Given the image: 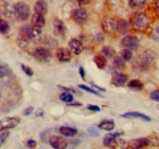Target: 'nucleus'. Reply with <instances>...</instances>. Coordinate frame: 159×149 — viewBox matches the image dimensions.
<instances>
[{
  "label": "nucleus",
  "instance_id": "f257e3e1",
  "mask_svg": "<svg viewBox=\"0 0 159 149\" xmlns=\"http://www.w3.org/2000/svg\"><path fill=\"white\" fill-rule=\"evenodd\" d=\"M21 36L28 39L30 42H42L44 38H43V32H42V28L39 27H36V26H23L20 29Z\"/></svg>",
  "mask_w": 159,
  "mask_h": 149
},
{
  "label": "nucleus",
  "instance_id": "f03ea898",
  "mask_svg": "<svg viewBox=\"0 0 159 149\" xmlns=\"http://www.w3.org/2000/svg\"><path fill=\"white\" fill-rule=\"evenodd\" d=\"M131 25L137 31H146L149 26V19L146 14H136L131 20Z\"/></svg>",
  "mask_w": 159,
  "mask_h": 149
},
{
  "label": "nucleus",
  "instance_id": "7ed1b4c3",
  "mask_svg": "<svg viewBox=\"0 0 159 149\" xmlns=\"http://www.w3.org/2000/svg\"><path fill=\"white\" fill-rule=\"evenodd\" d=\"M15 16L21 21H26L30 17V6L23 1L16 2L15 4Z\"/></svg>",
  "mask_w": 159,
  "mask_h": 149
},
{
  "label": "nucleus",
  "instance_id": "20e7f679",
  "mask_svg": "<svg viewBox=\"0 0 159 149\" xmlns=\"http://www.w3.org/2000/svg\"><path fill=\"white\" fill-rule=\"evenodd\" d=\"M102 27L107 33H114L118 31V20L113 17H104L102 21Z\"/></svg>",
  "mask_w": 159,
  "mask_h": 149
},
{
  "label": "nucleus",
  "instance_id": "39448f33",
  "mask_svg": "<svg viewBox=\"0 0 159 149\" xmlns=\"http://www.w3.org/2000/svg\"><path fill=\"white\" fill-rule=\"evenodd\" d=\"M121 45L124 48L131 49V50H136L139 47V40L135 36H126L121 39Z\"/></svg>",
  "mask_w": 159,
  "mask_h": 149
},
{
  "label": "nucleus",
  "instance_id": "423d86ee",
  "mask_svg": "<svg viewBox=\"0 0 159 149\" xmlns=\"http://www.w3.org/2000/svg\"><path fill=\"white\" fill-rule=\"evenodd\" d=\"M19 124H20V119L19 117H5V119L0 120V131L14 129Z\"/></svg>",
  "mask_w": 159,
  "mask_h": 149
},
{
  "label": "nucleus",
  "instance_id": "0eeeda50",
  "mask_svg": "<svg viewBox=\"0 0 159 149\" xmlns=\"http://www.w3.org/2000/svg\"><path fill=\"white\" fill-rule=\"evenodd\" d=\"M154 54L151 52V50H146V52H143L141 55H139V60L136 61V66H139V65H142V66H148L153 60H154Z\"/></svg>",
  "mask_w": 159,
  "mask_h": 149
},
{
  "label": "nucleus",
  "instance_id": "6e6552de",
  "mask_svg": "<svg viewBox=\"0 0 159 149\" xmlns=\"http://www.w3.org/2000/svg\"><path fill=\"white\" fill-rule=\"evenodd\" d=\"M71 16H72L74 21H76L77 23H84L88 20V12L83 7H77L72 11Z\"/></svg>",
  "mask_w": 159,
  "mask_h": 149
},
{
  "label": "nucleus",
  "instance_id": "1a4fd4ad",
  "mask_svg": "<svg viewBox=\"0 0 159 149\" xmlns=\"http://www.w3.org/2000/svg\"><path fill=\"white\" fill-rule=\"evenodd\" d=\"M32 54H33V56H34L37 60H39V61H48V60L50 59V56H52L49 49H47V48H44V47H38V48H36Z\"/></svg>",
  "mask_w": 159,
  "mask_h": 149
},
{
  "label": "nucleus",
  "instance_id": "9d476101",
  "mask_svg": "<svg viewBox=\"0 0 159 149\" xmlns=\"http://www.w3.org/2000/svg\"><path fill=\"white\" fill-rule=\"evenodd\" d=\"M49 144L55 149H64L67 147L69 143L66 142L65 138H62V137H60V136H52V137L49 138Z\"/></svg>",
  "mask_w": 159,
  "mask_h": 149
},
{
  "label": "nucleus",
  "instance_id": "9b49d317",
  "mask_svg": "<svg viewBox=\"0 0 159 149\" xmlns=\"http://www.w3.org/2000/svg\"><path fill=\"white\" fill-rule=\"evenodd\" d=\"M57 59L61 61V62H67V61H70L71 60V57H72V54H71V50H69V49H66V48H59L58 50H57Z\"/></svg>",
  "mask_w": 159,
  "mask_h": 149
},
{
  "label": "nucleus",
  "instance_id": "f8f14e48",
  "mask_svg": "<svg viewBox=\"0 0 159 149\" xmlns=\"http://www.w3.org/2000/svg\"><path fill=\"white\" fill-rule=\"evenodd\" d=\"M149 146V139L148 138H139V139H134V141H130L127 147L129 148H144Z\"/></svg>",
  "mask_w": 159,
  "mask_h": 149
},
{
  "label": "nucleus",
  "instance_id": "ddd939ff",
  "mask_svg": "<svg viewBox=\"0 0 159 149\" xmlns=\"http://www.w3.org/2000/svg\"><path fill=\"white\" fill-rule=\"evenodd\" d=\"M69 47H70L71 53H74L76 55L81 54L82 50H83V45H82V43L80 42L79 39H71L70 43H69Z\"/></svg>",
  "mask_w": 159,
  "mask_h": 149
},
{
  "label": "nucleus",
  "instance_id": "4468645a",
  "mask_svg": "<svg viewBox=\"0 0 159 149\" xmlns=\"http://www.w3.org/2000/svg\"><path fill=\"white\" fill-rule=\"evenodd\" d=\"M127 82V76L125 74H116L113 76V79H111V83L116 87H121L124 86L125 83Z\"/></svg>",
  "mask_w": 159,
  "mask_h": 149
},
{
  "label": "nucleus",
  "instance_id": "2eb2a0df",
  "mask_svg": "<svg viewBox=\"0 0 159 149\" xmlns=\"http://www.w3.org/2000/svg\"><path fill=\"white\" fill-rule=\"evenodd\" d=\"M34 11L42 14V15H45L48 12V4L45 0H38L36 4H34Z\"/></svg>",
  "mask_w": 159,
  "mask_h": 149
},
{
  "label": "nucleus",
  "instance_id": "dca6fc26",
  "mask_svg": "<svg viewBox=\"0 0 159 149\" xmlns=\"http://www.w3.org/2000/svg\"><path fill=\"white\" fill-rule=\"evenodd\" d=\"M65 31H66V28H65L64 22L61 20H58V19L54 20V32H55V34L62 37L65 34Z\"/></svg>",
  "mask_w": 159,
  "mask_h": 149
},
{
  "label": "nucleus",
  "instance_id": "f3484780",
  "mask_svg": "<svg viewBox=\"0 0 159 149\" xmlns=\"http://www.w3.org/2000/svg\"><path fill=\"white\" fill-rule=\"evenodd\" d=\"M44 25H45V19H44V15H42V14H38V12H36L33 16H32V26H36V27H44Z\"/></svg>",
  "mask_w": 159,
  "mask_h": 149
},
{
  "label": "nucleus",
  "instance_id": "a211bd4d",
  "mask_svg": "<svg viewBox=\"0 0 159 149\" xmlns=\"http://www.w3.org/2000/svg\"><path fill=\"white\" fill-rule=\"evenodd\" d=\"M59 132L65 136V137H74L77 134V130L76 129H72V127H67V126H64V127H60Z\"/></svg>",
  "mask_w": 159,
  "mask_h": 149
},
{
  "label": "nucleus",
  "instance_id": "6ab92c4d",
  "mask_svg": "<svg viewBox=\"0 0 159 149\" xmlns=\"http://www.w3.org/2000/svg\"><path fill=\"white\" fill-rule=\"evenodd\" d=\"M122 117H126V119H130V117H136V119H141V120H146V121H151V119L148 117V116H146V115H143V114H141V112H125V114H122L121 115Z\"/></svg>",
  "mask_w": 159,
  "mask_h": 149
},
{
  "label": "nucleus",
  "instance_id": "aec40b11",
  "mask_svg": "<svg viewBox=\"0 0 159 149\" xmlns=\"http://www.w3.org/2000/svg\"><path fill=\"white\" fill-rule=\"evenodd\" d=\"M121 134H122V133H120V132H115V133H110V134H107V136L104 137V139H103V143H104V146L109 147V146H110V143H111L113 141H115L116 138H119Z\"/></svg>",
  "mask_w": 159,
  "mask_h": 149
},
{
  "label": "nucleus",
  "instance_id": "412c9836",
  "mask_svg": "<svg viewBox=\"0 0 159 149\" xmlns=\"http://www.w3.org/2000/svg\"><path fill=\"white\" fill-rule=\"evenodd\" d=\"M2 11H4V14H5L6 16L14 17V16H15V5H11L10 2H4Z\"/></svg>",
  "mask_w": 159,
  "mask_h": 149
},
{
  "label": "nucleus",
  "instance_id": "4be33fe9",
  "mask_svg": "<svg viewBox=\"0 0 159 149\" xmlns=\"http://www.w3.org/2000/svg\"><path fill=\"white\" fill-rule=\"evenodd\" d=\"M114 127H115V124H114V121H111V120H104V121H102V122L99 124L100 130L113 131L114 130Z\"/></svg>",
  "mask_w": 159,
  "mask_h": 149
},
{
  "label": "nucleus",
  "instance_id": "5701e85b",
  "mask_svg": "<svg viewBox=\"0 0 159 149\" xmlns=\"http://www.w3.org/2000/svg\"><path fill=\"white\" fill-rule=\"evenodd\" d=\"M127 31H129V23L125 20H119L118 21V32L121 34H125V33H127Z\"/></svg>",
  "mask_w": 159,
  "mask_h": 149
},
{
  "label": "nucleus",
  "instance_id": "b1692460",
  "mask_svg": "<svg viewBox=\"0 0 159 149\" xmlns=\"http://www.w3.org/2000/svg\"><path fill=\"white\" fill-rule=\"evenodd\" d=\"M94 62L98 69H104L107 66V59L104 55H96L94 56Z\"/></svg>",
  "mask_w": 159,
  "mask_h": 149
},
{
  "label": "nucleus",
  "instance_id": "393cba45",
  "mask_svg": "<svg viewBox=\"0 0 159 149\" xmlns=\"http://www.w3.org/2000/svg\"><path fill=\"white\" fill-rule=\"evenodd\" d=\"M113 65H114V67L121 70V69L125 67V60L121 56H114L113 57Z\"/></svg>",
  "mask_w": 159,
  "mask_h": 149
},
{
  "label": "nucleus",
  "instance_id": "a878e982",
  "mask_svg": "<svg viewBox=\"0 0 159 149\" xmlns=\"http://www.w3.org/2000/svg\"><path fill=\"white\" fill-rule=\"evenodd\" d=\"M9 31H10L9 22L6 20L0 19V33L1 34H6V33H9Z\"/></svg>",
  "mask_w": 159,
  "mask_h": 149
},
{
  "label": "nucleus",
  "instance_id": "bb28decb",
  "mask_svg": "<svg viewBox=\"0 0 159 149\" xmlns=\"http://www.w3.org/2000/svg\"><path fill=\"white\" fill-rule=\"evenodd\" d=\"M102 53H103V55L105 56V57H114L115 56V50L111 47H109V45H105L102 49Z\"/></svg>",
  "mask_w": 159,
  "mask_h": 149
},
{
  "label": "nucleus",
  "instance_id": "cd10ccee",
  "mask_svg": "<svg viewBox=\"0 0 159 149\" xmlns=\"http://www.w3.org/2000/svg\"><path fill=\"white\" fill-rule=\"evenodd\" d=\"M120 56L125 60V61H130L131 59H132V50L131 49H127V48H124L122 50H121V54H120Z\"/></svg>",
  "mask_w": 159,
  "mask_h": 149
},
{
  "label": "nucleus",
  "instance_id": "c85d7f7f",
  "mask_svg": "<svg viewBox=\"0 0 159 149\" xmlns=\"http://www.w3.org/2000/svg\"><path fill=\"white\" fill-rule=\"evenodd\" d=\"M147 0H129V5L132 9H139L146 4Z\"/></svg>",
  "mask_w": 159,
  "mask_h": 149
},
{
  "label": "nucleus",
  "instance_id": "c756f323",
  "mask_svg": "<svg viewBox=\"0 0 159 149\" xmlns=\"http://www.w3.org/2000/svg\"><path fill=\"white\" fill-rule=\"evenodd\" d=\"M129 88L136 89V91H141L143 88V84H142V82H139V79H134V81L129 82Z\"/></svg>",
  "mask_w": 159,
  "mask_h": 149
},
{
  "label": "nucleus",
  "instance_id": "7c9ffc66",
  "mask_svg": "<svg viewBox=\"0 0 159 149\" xmlns=\"http://www.w3.org/2000/svg\"><path fill=\"white\" fill-rule=\"evenodd\" d=\"M60 100L64 102V103H71L74 100V95L70 93V92H65V93L60 94Z\"/></svg>",
  "mask_w": 159,
  "mask_h": 149
},
{
  "label": "nucleus",
  "instance_id": "2f4dec72",
  "mask_svg": "<svg viewBox=\"0 0 159 149\" xmlns=\"http://www.w3.org/2000/svg\"><path fill=\"white\" fill-rule=\"evenodd\" d=\"M9 131L7 130H4V131H0V147H2V144L5 143V141L9 138Z\"/></svg>",
  "mask_w": 159,
  "mask_h": 149
},
{
  "label": "nucleus",
  "instance_id": "473e14b6",
  "mask_svg": "<svg viewBox=\"0 0 159 149\" xmlns=\"http://www.w3.org/2000/svg\"><path fill=\"white\" fill-rule=\"evenodd\" d=\"M81 89H83V91H86V92H89V93L94 94V95H97V97H103V95H100L98 92H96L94 89H92V88H89V87H87V86H84V84H80L79 86Z\"/></svg>",
  "mask_w": 159,
  "mask_h": 149
},
{
  "label": "nucleus",
  "instance_id": "72a5a7b5",
  "mask_svg": "<svg viewBox=\"0 0 159 149\" xmlns=\"http://www.w3.org/2000/svg\"><path fill=\"white\" fill-rule=\"evenodd\" d=\"M10 74V71H9V69L6 67V66H2V65H0V78H4V77H7Z\"/></svg>",
  "mask_w": 159,
  "mask_h": 149
},
{
  "label": "nucleus",
  "instance_id": "f704fd0d",
  "mask_svg": "<svg viewBox=\"0 0 159 149\" xmlns=\"http://www.w3.org/2000/svg\"><path fill=\"white\" fill-rule=\"evenodd\" d=\"M21 69H22V71L27 74V76H32L33 74V71L28 66H26V65H21Z\"/></svg>",
  "mask_w": 159,
  "mask_h": 149
},
{
  "label": "nucleus",
  "instance_id": "c9c22d12",
  "mask_svg": "<svg viewBox=\"0 0 159 149\" xmlns=\"http://www.w3.org/2000/svg\"><path fill=\"white\" fill-rule=\"evenodd\" d=\"M151 99H153V100H156V102H159V89L153 91V92L151 93Z\"/></svg>",
  "mask_w": 159,
  "mask_h": 149
},
{
  "label": "nucleus",
  "instance_id": "e433bc0d",
  "mask_svg": "<svg viewBox=\"0 0 159 149\" xmlns=\"http://www.w3.org/2000/svg\"><path fill=\"white\" fill-rule=\"evenodd\" d=\"M153 39L159 42V26L154 27V29H153Z\"/></svg>",
  "mask_w": 159,
  "mask_h": 149
},
{
  "label": "nucleus",
  "instance_id": "4c0bfd02",
  "mask_svg": "<svg viewBox=\"0 0 159 149\" xmlns=\"http://www.w3.org/2000/svg\"><path fill=\"white\" fill-rule=\"evenodd\" d=\"M88 132L91 133V136H94V137H97V136L99 134V132L96 130L94 127H89V129H88Z\"/></svg>",
  "mask_w": 159,
  "mask_h": 149
},
{
  "label": "nucleus",
  "instance_id": "58836bf2",
  "mask_svg": "<svg viewBox=\"0 0 159 149\" xmlns=\"http://www.w3.org/2000/svg\"><path fill=\"white\" fill-rule=\"evenodd\" d=\"M36 146H37V143H36L34 141H32V139H31V141H28V142H27V144H26V147H27V148H36Z\"/></svg>",
  "mask_w": 159,
  "mask_h": 149
},
{
  "label": "nucleus",
  "instance_id": "ea45409f",
  "mask_svg": "<svg viewBox=\"0 0 159 149\" xmlns=\"http://www.w3.org/2000/svg\"><path fill=\"white\" fill-rule=\"evenodd\" d=\"M32 112H33V108L30 106V108H27V109L23 111V115H25V116H28V115H31Z\"/></svg>",
  "mask_w": 159,
  "mask_h": 149
},
{
  "label": "nucleus",
  "instance_id": "a19ab883",
  "mask_svg": "<svg viewBox=\"0 0 159 149\" xmlns=\"http://www.w3.org/2000/svg\"><path fill=\"white\" fill-rule=\"evenodd\" d=\"M87 109H88V110H91V111H99L100 110L98 106H94V105H88V106H87Z\"/></svg>",
  "mask_w": 159,
  "mask_h": 149
},
{
  "label": "nucleus",
  "instance_id": "79ce46f5",
  "mask_svg": "<svg viewBox=\"0 0 159 149\" xmlns=\"http://www.w3.org/2000/svg\"><path fill=\"white\" fill-rule=\"evenodd\" d=\"M80 74H81V77L84 79V77H86V76H84V70H83L82 67H80Z\"/></svg>",
  "mask_w": 159,
  "mask_h": 149
},
{
  "label": "nucleus",
  "instance_id": "37998d69",
  "mask_svg": "<svg viewBox=\"0 0 159 149\" xmlns=\"http://www.w3.org/2000/svg\"><path fill=\"white\" fill-rule=\"evenodd\" d=\"M80 4H82V5H84V4H88L91 0H77Z\"/></svg>",
  "mask_w": 159,
  "mask_h": 149
},
{
  "label": "nucleus",
  "instance_id": "c03bdc74",
  "mask_svg": "<svg viewBox=\"0 0 159 149\" xmlns=\"http://www.w3.org/2000/svg\"><path fill=\"white\" fill-rule=\"evenodd\" d=\"M92 86H93L94 88H97V89H99L100 92H105V89H104V88H100V87H98V86H96L94 83H92Z\"/></svg>",
  "mask_w": 159,
  "mask_h": 149
},
{
  "label": "nucleus",
  "instance_id": "a18cd8bd",
  "mask_svg": "<svg viewBox=\"0 0 159 149\" xmlns=\"http://www.w3.org/2000/svg\"><path fill=\"white\" fill-rule=\"evenodd\" d=\"M154 4H156V9L159 11V0H154Z\"/></svg>",
  "mask_w": 159,
  "mask_h": 149
},
{
  "label": "nucleus",
  "instance_id": "49530a36",
  "mask_svg": "<svg viewBox=\"0 0 159 149\" xmlns=\"http://www.w3.org/2000/svg\"><path fill=\"white\" fill-rule=\"evenodd\" d=\"M70 105H71V106H81V104H80V103H72V102H71V104H70Z\"/></svg>",
  "mask_w": 159,
  "mask_h": 149
},
{
  "label": "nucleus",
  "instance_id": "de8ad7c7",
  "mask_svg": "<svg viewBox=\"0 0 159 149\" xmlns=\"http://www.w3.org/2000/svg\"><path fill=\"white\" fill-rule=\"evenodd\" d=\"M42 114H44V111L40 109V110H38V112H37V116H42Z\"/></svg>",
  "mask_w": 159,
  "mask_h": 149
},
{
  "label": "nucleus",
  "instance_id": "09e8293b",
  "mask_svg": "<svg viewBox=\"0 0 159 149\" xmlns=\"http://www.w3.org/2000/svg\"><path fill=\"white\" fill-rule=\"evenodd\" d=\"M0 99H1V94H0Z\"/></svg>",
  "mask_w": 159,
  "mask_h": 149
}]
</instances>
